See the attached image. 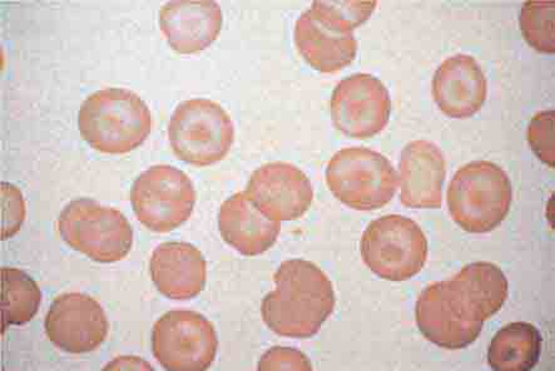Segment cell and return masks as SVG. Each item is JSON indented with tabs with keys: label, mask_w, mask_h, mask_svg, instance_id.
Listing matches in <instances>:
<instances>
[{
	"label": "cell",
	"mask_w": 555,
	"mask_h": 371,
	"mask_svg": "<svg viewBox=\"0 0 555 371\" xmlns=\"http://www.w3.org/2000/svg\"><path fill=\"white\" fill-rule=\"evenodd\" d=\"M273 281L276 289L263 297L261 305L264 324L279 336H315L336 304L326 273L315 264L293 259L279 266Z\"/></svg>",
	"instance_id": "obj_1"
},
{
	"label": "cell",
	"mask_w": 555,
	"mask_h": 371,
	"mask_svg": "<svg viewBox=\"0 0 555 371\" xmlns=\"http://www.w3.org/2000/svg\"><path fill=\"white\" fill-rule=\"evenodd\" d=\"M151 112L139 94L107 88L88 95L78 113L79 132L90 146L107 155H125L146 141Z\"/></svg>",
	"instance_id": "obj_2"
},
{
	"label": "cell",
	"mask_w": 555,
	"mask_h": 371,
	"mask_svg": "<svg viewBox=\"0 0 555 371\" xmlns=\"http://www.w3.org/2000/svg\"><path fill=\"white\" fill-rule=\"evenodd\" d=\"M364 24L350 3L315 0L295 26L297 51L313 69L336 74L357 59L353 29Z\"/></svg>",
	"instance_id": "obj_3"
},
{
	"label": "cell",
	"mask_w": 555,
	"mask_h": 371,
	"mask_svg": "<svg viewBox=\"0 0 555 371\" xmlns=\"http://www.w3.org/2000/svg\"><path fill=\"white\" fill-rule=\"evenodd\" d=\"M513 199L509 176L489 161L463 166L448 189V208L453 220L470 233H487L509 214Z\"/></svg>",
	"instance_id": "obj_4"
},
{
	"label": "cell",
	"mask_w": 555,
	"mask_h": 371,
	"mask_svg": "<svg viewBox=\"0 0 555 371\" xmlns=\"http://www.w3.org/2000/svg\"><path fill=\"white\" fill-rule=\"evenodd\" d=\"M333 195L358 212H373L390 203L398 189V175L382 153L365 148L336 152L326 168Z\"/></svg>",
	"instance_id": "obj_5"
},
{
	"label": "cell",
	"mask_w": 555,
	"mask_h": 371,
	"mask_svg": "<svg viewBox=\"0 0 555 371\" xmlns=\"http://www.w3.org/2000/svg\"><path fill=\"white\" fill-rule=\"evenodd\" d=\"M59 229L66 244L101 264L124 260L133 245V230L122 213L92 199H77L62 209Z\"/></svg>",
	"instance_id": "obj_6"
},
{
	"label": "cell",
	"mask_w": 555,
	"mask_h": 371,
	"mask_svg": "<svg viewBox=\"0 0 555 371\" xmlns=\"http://www.w3.org/2000/svg\"><path fill=\"white\" fill-rule=\"evenodd\" d=\"M168 139L175 155L183 163L206 167L228 156L235 141V127L219 103L189 100L175 110Z\"/></svg>",
	"instance_id": "obj_7"
},
{
	"label": "cell",
	"mask_w": 555,
	"mask_h": 371,
	"mask_svg": "<svg viewBox=\"0 0 555 371\" xmlns=\"http://www.w3.org/2000/svg\"><path fill=\"white\" fill-rule=\"evenodd\" d=\"M360 253L375 276L405 281L423 270L428 259V240L412 219L388 215L367 226L360 241Z\"/></svg>",
	"instance_id": "obj_8"
},
{
	"label": "cell",
	"mask_w": 555,
	"mask_h": 371,
	"mask_svg": "<svg viewBox=\"0 0 555 371\" xmlns=\"http://www.w3.org/2000/svg\"><path fill=\"white\" fill-rule=\"evenodd\" d=\"M416 324L426 341L442 349L468 348L481 334L485 320L466 300L455 280L434 282L416 302Z\"/></svg>",
	"instance_id": "obj_9"
},
{
	"label": "cell",
	"mask_w": 555,
	"mask_h": 371,
	"mask_svg": "<svg viewBox=\"0 0 555 371\" xmlns=\"http://www.w3.org/2000/svg\"><path fill=\"white\" fill-rule=\"evenodd\" d=\"M131 203L137 219L151 231L166 233L190 219L196 191L181 169L158 165L139 176L132 186Z\"/></svg>",
	"instance_id": "obj_10"
},
{
	"label": "cell",
	"mask_w": 555,
	"mask_h": 371,
	"mask_svg": "<svg viewBox=\"0 0 555 371\" xmlns=\"http://www.w3.org/2000/svg\"><path fill=\"white\" fill-rule=\"evenodd\" d=\"M217 349L219 337L212 322L196 311H168L152 330V351L166 370L210 369Z\"/></svg>",
	"instance_id": "obj_11"
},
{
	"label": "cell",
	"mask_w": 555,
	"mask_h": 371,
	"mask_svg": "<svg viewBox=\"0 0 555 371\" xmlns=\"http://www.w3.org/2000/svg\"><path fill=\"white\" fill-rule=\"evenodd\" d=\"M330 108L337 130L351 139L366 140L389 124L391 100L382 80L358 74L336 86Z\"/></svg>",
	"instance_id": "obj_12"
},
{
	"label": "cell",
	"mask_w": 555,
	"mask_h": 371,
	"mask_svg": "<svg viewBox=\"0 0 555 371\" xmlns=\"http://www.w3.org/2000/svg\"><path fill=\"white\" fill-rule=\"evenodd\" d=\"M44 328L48 338L63 351L87 354L94 351L108 336V319L93 297L63 294L51 305Z\"/></svg>",
	"instance_id": "obj_13"
},
{
	"label": "cell",
	"mask_w": 555,
	"mask_h": 371,
	"mask_svg": "<svg viewBox=\"0 0 555 371\" xmlns=\"http://www.w3.org/2000/svg\"><path fill=\"white\" fill-rule=\"evenodd\" d=\"M245 192L262 215L276 222L300 219L313 200L308 176L286 163H272L257 168Z\"/></svg>",
	"instance_id": "obj_14"
},
{
	"label": "cell",
	"mask_w": 555,
	"mask_h": 371,
	"mask_svg": "<svg viewBox=\"0 0 555 371\" xmlns=\"http://www.w3.org/2000/svg\"><path fill=\"white\" fill-rule=\"evenodd\" d=\"M222 22L221 7L214 0H172L159 11L160 30L180 54H195L210 47Z\"/></svg>",
	"instance_id": "obj_15"
},
{
	"label": "cell",
	"mask_w": 555,
	"mask_h": 371,
	"mask_svg": "<svg viewBox=\"0 0 555 371\" xmlns=\"http://www.w3.org/2000/svg\"><path fill=\"white\" fill-rule=\"evenodd\" d=\"M488 82L472 55L456 54L442 62L433 78V97L450 118H469L485 106Z\"/></svg>",
	"instance_id": "obj_16"
},
{
	"label": "cell",
	"mask_w": 555,
	"mask_h": 371,
	"mask_svg": "<svg viewBox=\"0 0 555 371\" xmlns=\"http://www.w3.org/2000/svg\"><path fill=\"white\" fill-rule=\"evenodd\" d=\"M400 200L409 208H440L447 176L444 155L429 141H413L401 151Z\"/></svg>",
	"instance_id": "obj_17"
},
{
	"label": "cell",
	"mask_w": 555,
	"mask_h": 371,
	"mask_svg": "<svg viewBox=\"0 0 555 371\" xmlns=\"http://www.w3.org/2000/svg\"><path fill=\"white\" fill-rule=\"evenodd\" d=\"M150 271L158 292L172 300L195 298L206 285L205 257L186 242L160 244L152 254Z\"/></svg>",
	"instance_id": "obj_18"
},
{
	"label": "cell",
	"mask_w": 555,
	"mask_h": 371,
	"mask_svg": "<svg viewBox=\"0 0 555 371\" xmlns=\"http://www.w3.org/2000/svg\"><path fill=\"white\" fill-rule=\"evenodd\" d=\"M219 229L224 242L241 255L259 256L275 245L281 225L262 215L246 192H238L222 204Z\"/></svg>",
	"instance_id": "obj_19"
},
{
	"label": "cell",
	"mask_w": 555,
	"mask_h": 371,
	"mask_svg": "<svg viewBox=\"0 0 555 371\" xmlns=\"http://www.w3.org/2000/svg\"><path fill=\"white\" fill-rule=\"evenodd\" d=\"M543 337L528 322H512L493 337L488 349L489 367L495 371L533 370L542 354Z\"/></svg>",
	"instance_id": "obj_20"
},
{
	"label": "cell",
	"mask_w": 555,
	"mask_h": 371,
	"mask_svg": "<svg viewBox=\"0 0 555 371\" xmlns=\"http://www.w3.org/2000/svg\"><path fill=\"white\" fill-rule=\"evenodd\" d=\"M453 279L485 321L494 317L508 297V280L494 264L466 265Z\"/></svg>",
	"instance_id": "obj_21"
},
{
	"label": "cell",
	"mask_w": 555,
	"mask_h": 371,
	"mask_svg": "<svg viewBox=\"0 0 555 371\" xmlns=\"http://www.w3.org/2000/svg\"><path fill=\"white\" fill-rule=\"evenodd\" d=\"M2 311L3 334L7 328L22 327L37 316L42 293L37 282L27 272L14 268H2Z\"/></svg>",
	"instance_id": "obj_22"
},
{
	"label": "cell",
	"mask_w": 555,
	"mask_h": 371,
	"mask_svg": "<svg viewBox=\"0 0 555 371\" xmlns=\"http://www.w3.org/2000/svg\"><path fill=\"white\" fill-rule=\"evenodd\" d=\"M554 11V2L543 0H530L521 8L519 24L522 37L538 52H555Z\"/></svg>",
	"instance_id": "obj_23"
},
{
	"label": "cell",
	"mask_w": 555,
	"mask_h": 371,
	"mask_svg": "<svg viewBox=\"0 0 555 371\" xmlns=\"http://www.w3.org/2000/svg\"><path fill=\"white\" fill-rule=\"evenodd\" d=\"M554 120L555 112L544 111L538 113L528 127V142L530 149L543 164L554 168Z\"/></svg>",
	"instance_id": "obj_24"
},
{
	"label": "cell",
	"mask_w": 555,
	"mask_h": 371,
	"mask_svg": "<svg viewBox=\"0 0 555 371\" xmlns=\"http://www.w3.org/2000/svg\"><path fill=\"white\" fill-rule=\"evenodd\" d=\"M26 219V205L21 191L11 183H2V239L17 233Z\"/></svg>",
	"instance_id": "obj_25"
},
{
	"label": "cell",
	"mask_w": 555,
	"mask_h": 371,
	"mask_svg": "<svg viewBox=\"0 0 555 371\" xmlns=\"http://www.w3.org/2000/svg\"><path fill=\"white\" fill-rule=\"evenodd\" d=\"M257 370H312L307 355L296 349L281 348L273 346L272 349L262 355Z\"/></svg>",
	"instance_id": "obj_26"
}]
</instances>
